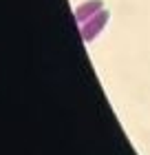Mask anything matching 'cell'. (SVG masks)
Masks as SVG:
<instances>
[{
  "instance_id": "2",
  "label": "cell",
  "mask_w": 150,
  "mask_h": 155,
  "mask_svg": "<svg viewBox=\"0 0 150 155\" xmlns=\"http://www.w3.org/2000/svg\"><path fill=\"white\" fill-rule=\"evenodd\" d=\"M102 9H104V0H86V2H82L75 9V20L80 25H84L86 20H91L95 13H99Z\"/></svg>"
},
{
  "instance_id": "1",
  "label": "cell",
  "mask_w": 150,
  "mask_h": 155,
  "mask_svg": "<svg viewBox=\"0 0 150 155\" xmlns=\"http://www.w3.org/2000/svg\"><path fill=\"white\" fill-rule=\"evenodd\" d=\"M108 20H110V13L102 9L99 13H95L91 20H86L84 25H80V33H82V40L84 42H91V40H95L99 33L104 31V27L108 25Z\"/></svg>"
}]
</instances>
